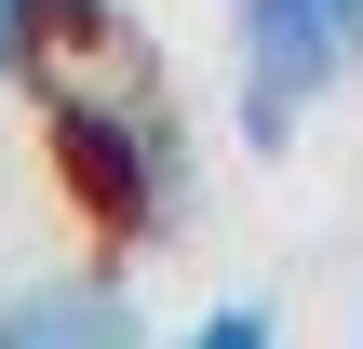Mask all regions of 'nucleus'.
<instances>
[{
	"label": "nucleus",
	"instance_id": "f257e3e1",
	"mask_svg": "<svg viewBox=\"0 0 363 349\" xmlns=\"http://www.w3.org/2000/svg\"><path fill=\"white\" fill-rule=\"evenodd\" d=\"M40 135H54V188H67L108 242L175 229V202H189V135H175L148 94H94V81H67Z\"/></svg>",
	"mask_w": 363,
	"mask_h": 349
},
{
	"label": "nucleus",
	"instance_id": "f03ea898",
	"mask_svg": "<svg viewBox=\"0 0 363 349\" xmlns=\"http://www.w3.org/2000/svg\"><path fill=\"white\" fill-rule=\"evenodd\" d=\"M363 27L337 0H229V108L256 148H296V121L350 81Z\"/></svg>",
	"mask_w": 363,
	"mask_h": 349
},
{
	"label": "nucleus",
	"instance_id": "7ed1b4c3",
	"mask_svg": "<svg viewBox=\"0 0 363 349\" xmlns=\"http://www.w3.org/2000/svg\"><path fill=\"white\" fill-rule=\"evenodd\" d=\"M148 336V296L121 269H40L0 296V349H135Z\"/></svg>",
	"mask_w": 363,
	"mask_h": 349
},
{
	"label": "nucleus",
	"instance_id": "20e7f679",
	"mask_svg": "<svg viewBox=\"0 0 363 349\" xmlns=\"http://www.w3.org/2000/svg\"><path fill=\"white\" fill-rule=\"evenodd\" d=\"M54 27H81V40H94V27H108V0H0V94L54 54Z\"/></svg>",
	"mask_w": 363,
	"mask_h": 349
},
{
	"label": "nucleus",
	"instance_id": "39448f33",
	"mask_svg": "<svg viewBox=\"0 0 363 349\" xmlns=\"http://www.w3.org/2000/svg\"><path fill=\"white\" fill-rule=\"evenodd\" d=\"M189 336H202V349H269V336H283V323H269V309H256V296H229V309H202V323H189Z\"/></svg>",
	"mask_w": 363,
	"mask_h": 349
},
{
	"label": "nucleus",
	"instance_id": "423d86ee",
	"mask_svg": "<svg viewBox=\"0 0 363 349\" xmlns=\"http://www.w3.org/2000/svg\"><path fill=\"white\" fill-rule=\"evenodd\" d=\"M337 13H350V27H363V0H337Z\"/></svg>",
	"mask_w": 363,
	"mask_h": 349
}]
</instances>
